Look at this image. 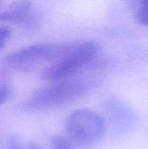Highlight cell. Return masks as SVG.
Returning <instances> with one entry per match:
<instances>
[{
  "label": "cell",
  "mask_w": 148,
  "mask_h": 149,
  "mask_svg": "<svg viewBox=\"0 0 148 149\" xmlns=\"http://www.w3.org/2000/svg\"><path fill=\"white\" fill-rule=\"evenodd\" d=\"M10 149H41L38 146L32 143H21L14 142L10 145Z\"/></svg>",
  "instance_id": "9c48e42d"
},
{
  "label": "cell",
  "mask_w": 148,
  "mask_h": 149,
  "mask_svg": "<svg viewBox=\"0 0 148 149\" xmlns=\"http://www.w3.org/2000/svg\"><path fill=\"white\" fill-rule=\"evenodd\" d=\"M136 19L140 24L148 26V12H136Z\"/></svg>",
  "instance_id": "8fae6325"
},
{
  "label": "cell",
  "mask_w": 148,
  "mask_h": 149,
  "mask_svg": "<svg viewBox=\"0 0 148 149\" xmlns=\"http://www.w3.org/2000/svg\"><path fill=\"white\" fill-rule=\"evenodd\" d=\"M72 45V43L32 45L10 54L7 58V62L14 67H25L42 61L55 63L70 51Z\"/></svg>",
  "instance_id": "277c9868"
},
{
  "label": "cell",
  "mask_w": 148,
  "mask_h": 149,
  "mask_svg": "<svg viewBox=\"0 0 148 149\" xmlns=\"http://www.w3.org/2000/svg\"><path fill=\"white\" fill-rule=\"evenodd\" d=\"M137 6V12H148V0L139 2Z\"/></svg>",
  "instance_id": "7c38bea8"
},
{
  "label": "cell",
  "mask_w": 148,
  "mask_h": 149,
  "mask_svg": "<svg viewBox=\"0 0 148 149\" xmlns=\"http://www.w3.org/2000/svg\"><path fill=\"white\" fill-rule=\"evenodd\" d=\"M52 149H72L70 142L62 136H55L51 140Z\"/></svg>",
  "instance_id": "52a82bcc"
},
{
  "label": "cell",
  "mask_w": 148,
  "mask_h": 149,
  "mask_svg": "<svg viewBox=\"0 0 148 149\" xmlns=\"http://www.w3.org/2000/svg\"><path fill=\"white\" fill-rule=\"evenodd\" d=\"M11 37V31L6 25L0 26V51L3 50Z\"/></svg>",
  "instance_id": "ba28073f"
},
{
  "label": "cell",
  "mask_w": 148,
  "mask_h": 149,
  "mask_svg": "<svg viewBox=\"0 0 148 149\" xmlns=\"http://www.w3.org/2000/svg\"><path fill=\"white\" fill-rule=\"evenodd\" d=\"M99 48L93 41L73 42L70 51L59 60L51 64L42 73L47 81H58L93 62Z\"/></svg>",
  "instance_id": "7a4b0ae2"
},
{
  "label": "cell",
  "mask_w": 148,
  "mask_h": 149,
  "mask_svg": "<svg viewBox=\"0 0 148 149\" xmlns=\"http://www.w3.org/2000/svg\"><path fill=\"white\" fill-rule=\"evenodd\" d=\"M108 112L113 120L120 124L129 125L132 123L133 115L131 110L124 104L120 102H112L108 104Z\"/></svg>",
  "instance_id": "8992f818"
},
{
  "label": "cell",
  "mask_w": 148,
  "mask_h": 149,
  "mask_svg": "<svg viewBox=\"0 0 148 149\" xmlns=\"http://www.w3.org/2000/svg\"><path fill=\"white\" fill-rule=\"evenodd\" d=\"M10 96V91L9 88L1 86L0 87V106L5 103Z\"/></svg>",
  "instance_id": "30bf717a"
},
{
  "label": "cell",
  "mask_w": 148,
  "mask_h": 149,
  "mask_svg": "<svg viewBox=\"0 0 148 149\" xmlns=\"http://www.w3.org/2000/svg\"><path fill=\"white\" fill-rule=\"evenodd\" d=\"M31 4L30 2L26 1L13 3L9 9L0 12V23L26 24L31 22Z\"/></svg>",
  "instance_id": "5b68a950"
},
{
  "label": "cell",
  "mask_w": 148,
  "mask_h": 149,
  "mask_svg": "<svg viewBox=\"0 0 148 149\" xmlns=\"http://www.w3.org/2000/svg\"><path fill=\"white\" fill-rule=\"evenodd\" d=\"M65 127L69 138L83 148L97 145L105 134L103 118L88 109H78L72 113L65 120Z\"/></svg>",
  "instance_id": "3957f363"
},
{
  "label": "cell",
  "mask_w": 148,
  "mask_h": 149,
  "mask_svg": "<svg viewBox=\"0 0 148 149\" xmlns=\"http://www.w3.org/2000/svg\"><path fill=\"white\" fill-rule=\"evenodd\" d=\"M86 83L81 80L51 84L33 93L23 104L26 111H46L62 107L82 96Z\"/></svg>",
  "instance_id": "6da1fadb"
}]
</instances>
